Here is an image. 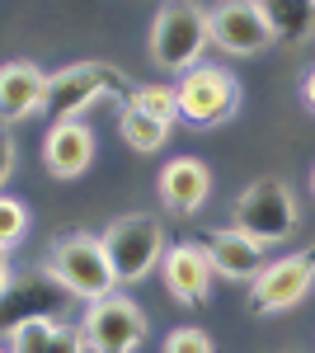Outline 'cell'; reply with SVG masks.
I'll list each match as a JSON object with an SVG mask.
<instances>
[{
	"label": "cell",
	"instance_id": "1",
	"mask_svg": "<svg viewBox=\"0 0 315 353\" xmlns=\"http://www.w3.org/2000/svg\"><path fill=\"white\" fill-rule=\"evenodd\" d=\"M207 10L203 5H160L151 19V61L170 76H188L198 66V57L207 48Z\"/></svg>",
	"mask_w": 315,
	"mask_h": 353
},
{
	"label": "cell",
	"instance_id": "2",
	"mask_svg": "<svg viewBox=\"0 0 315 353\" xmlns=\"http://www.w3.org/2000/svg\"><path fill=\"white\" fill-rule=\"evenodd\" d=\"M104 259L108 269H113V283H141V278H151V269H160V259H165V226L156 217H146V212H128V217H118L108 226L104 236Z\"/></svg>",
	"mask_w": 315,
	"mask_h": 353
},
{
	"label": "cell",
	"instance_id": "3",
	"mask_svg": "<svg viewBox=\"0 0 315 353\" xmlns=\"http://www.w3.org/2000/svg\"><path fill=\"white\" fill-rule=\"evenodd\" d=\"M48 278L71 301H104L113 297V269L104 259L99 236H61L48 254Z\"/></svg>",
	"mask_w": 315,
	"mask_h": 353
},
{
	"label": "cell",
	"instance_id": "4",
	"mask_svg": "<svg viewBox=\"0 0 315 353\" xmlns=\"http://www.w3.org/2000/svg\"><path fill=\"white\" fill-rule=\"evenodd\" d=\"M296 226H301V212L283 179H254L236 198V231L254 245H283L296 236Z\"/></svg>",
	"mask_w": 315,
	"mask_h": 353
},
{
	"label": "cell",
	"instance_id": "5",
	"mask_svg": "<svg viewBox=\"0 0 315 353\" xmlns=\"http://www.w3.org/2000/svg\"><path fill=\"white\" fill-rule=\"evenodd\" d=\"M123 85V76L104 66V61H76L66 71L48 76V99H43V113H52L57 123H80V113L94 109L104 94H113Z\"/></svg>",
	"mask_w": 315,
	"mask_h": 353
},
{
	"label": "cell",
	"instance_id": "6",
	"mask_svg": "<svg viewBox=\"0 0 315 353\" xmlns=\"http://www.w3.org/2000/svg\"><path fill=\"white\" fill-rule=\"evenodd\" d=\"M146 311L132 297H104L90 301L85 321H80V334H85V349L90 353H136L146 344Z\"/></svg>",
	"mask_w": 315,
	"mask_h": 353
},
{
	"label": "cell",
	"instance_id": "7",
	"mask_svg": "<svg viewBox=\"0 0 315 353\" xmlns=\"http://www.w3.org/2000/svg\"><path fill=\"white\" fill-rule=\"evenodd\" d=\"M236 76L221 71V66H193L184 81L174 85V104H179V118L193 123V128H216L236 113Z\"/></svg>",
	"mask_w": 315,
	"mask_h": 353
},
{
	"label": "cell",
	"instance_id": "8",
	"mask_svg": "<svg viewBox=\"0 0 315 353\" xmlns=\"http://www.w3.org/2000/svg\"><path fill=\"white\" fill-rule=\"evenodd\" d=\"M315 283V254H287L278 264H263V273L254 278V297L250 306L273 316V311H292L296 301H306Z\"/></svg>",
	"mask_w": 315,
	"mask_h": 353
},
{
	"label": "cell",
	"instance_id": "9",
	"mask_svg": "<svg viewBox=\"0 0 315 353\" xmlns=\"http://www.w3.org/2000/svg\"><path fill=\"white\" fill-rule=\"evenodd\" d=\"M207 38L231 57H254V52H263V48L273 43V33H268V24H263L259 5H250V0H231V5L207 10Z\"/></svg>",
	"mask_w": 315,
	"mask_h": 353
},
{
	"label": "cell",
	"instance_id": "10",
	"mask_svg": "<svg viewBox=\"0 0 315 353\" xmlns=\"http://www.w3.org/2000/svg\"><path fill=\"white\" fill-rule=\"evenodd\" d=\"M160 278H165V288H170V297L174 301H188V306H198V301L212 297V259L207 250L198 241H179L165 250V259H160Z\"/></svg>",
	"mask_w": 315,
	"mask_h": 353
},
{
	"label": "cell",
	"instance_id": "11",
	"mask_svg": "<svg viewBox=\"0 0 315 353\" xmlns=\"http://www.w3.org/2000/svg\"><path fill=\"white\" fill-rule=\"evenodd\" d=\"M48 99V76L33 61H10L0 66V123H24L33 113H43Z\"/></svg>",
	"mask_w": 315,
	"mask_h": 353
},
{
	"label": "cell",
	"instance_id": "12",
	"mask_svg": "<svg viewBox=\"0 0 315 353\" xmlns=\"http://www.w3.org/2000/svg\"><path fill=\"white\" fill-rule=\"evenodd\" d=\"M43 165L52 179H80L94 165V132L85 123H52L43 141Z\"/></svg>",
	"mask_w": 315,
	"mask_h": 353
},
{
	"label": "cell",
	"instance_id": "13",
	"mask_svg": "<svg viewBox=\"0 0 315 353\" xmlns=\"http://www.w3.org/2000/svg\"><path fill=\"white\" fill-rule=\"evenodd\" d=\"M207 259H212V273L231 278V283H254L263 273V245H254L250 236H240L236 226H221L207 236Z\"/></svg>",
	"mask_w": 315,
	"mask_h": 353
},
{
	"label": "cell",
	"instance_id": "14",
	"mask_svg": "<svg viewBox=\"0 0 315 353\" xmlns=\"http://www.w3.org/2000/svg\"><path fill=\"white\" fill-rule=\"evenodd\" d=\"M212 193V170L193 156H174V161L160 170V198L170 212H198Z\"/></svg>",
	"mask_w": 315,
	"mask_h": 353
},
{
	"label": "cell",
	"instance_id": "15",
	"mask_svg": "<svg viewBox=\"0 0 315 353\" xmlns=\"http://www.w3.org/2000/svg\"><path fill=\"white\" fill-rule=\"evenodd\" d=\"M10 353H90L71 321H24L10 330Z\"/></svg>",
	"mask_w": 315,
	"mask_h": 353
},
{
	"label": "cell",
	"instance_id": "16",
	"mask_svg": "<svg viewBox=\"0 0 315 353\" xmlns=\"http://www.w3.org/2000/svg\"><path fill=\"white\" fill-rule=\"evenodd\" d=\"M263 24H268V33H273V43L283 38V43H296V38H311L315 28V0H306V5H292V0H268V5H259Z\"/></svg>",
	"mask_w": 315,
	"mask_h": 353
},
{
	"label": "cell",
	"instance_id": "17",
	"mask_svg": "<svg viewBox=\"0 0 315 353\" xmlns=\"http://www.w3.org/2000/svg\"><path fill=\"white\" fill-rule=\"evenodd\" d=\"M118 132H123V141H128L132 151H141V156H151V151H160L165 141H170V128L165 123H156V118H146L141 109H123V118H118Z\"/></svg>",
	"mask_w": 315,
	"mask_h": 353
},
{
	"label": "cell",
	"instance_id": "18",
	"mask_svg": "<svg viewBox=\"0 0 315 353\" xmlns=\"http://www.w3.org/2000/svg\"><path fill=\"white\" fill-rule=\"evenodd\" d=\"M132 109H141L146 118H156V123H165V128H174V118H179L174 85H141V90H132Z\"/></svg>",
	"mask_w": 315,
	"mask_h": 353
},
{
	"label": "cell",
	"instance_id": "19",
	"mask_svg": "<svg viewBox=\"0 0 315 353\" xmlns=\"http://www.w3.org/2000/svg\"><path fill=\"white\" fill-rule=\"evenodd\" d=\"M24 236H28V208L19 203V198L0 193V254H5V250H14Z\"/></svg>",
	"mask_w": 315,
	"mask_h": 353
},
{
	"label": "cell",
	"instance_id": "20",
	"mask_svg": "<svg viewBox=\"0 0 315 353\" xmlns=\"http://www.w3.org/2000/svg\"><path fill=\"white\" fill-rule=\"evenodd\" d=\"M165 353H216L212 349V334L198 325H179L170 330V339H165Z\"/></svg>",
	"mask_w": 315,
	"mask_h": 353
},
{
	"label": "cell",
	"instance_id": "21",
	"mask_svg": "<svg viewBox=\"0 0 315 353\" xmlns=\"http://www.w3.org/2000/svg\"><path fill=\"white\" fill-rule=\"evenodd\" d=\"M14 174V141L0 132V193H5V179Z\"/></svg>",
	"mask_w": 315,
	"mask_h": 353
},
{
	"label": "cell",
	"instance_id": "22",
	"mask_svg": "<svg viewBox=\"0 0 315 353\" xmlns=\"http://www.w3.org/2000/svg\"><path fill=\"white\" fill-rule=\"evenodd\" d=\"M10 283H14V273H10V259H5V254H0V297H5V292H10Z\"/></svg>",
	"mask_w": 315,
	"mask_h": 353
},
{
	"label": "cell",
	"instance_id": "23",
	"mask_svg": "<svg viewBox=\"0 0 315 353\" xmlns=\"http://www.w3.org/2000/svg\"><path fill=\"white\" fill-rule=\"evenodd\" d=\"M306 104H311V109H315V71H311V76H306Z\"/></svg>",
	"mask_w": 315,
	"mask_h": 353
},
{
	"label": "cell",
	"instance_id": "24",
	"mask_svg": "<svg viewBox=\"0 0 315 353\" xmlns=\"http://www.w3.org/2000/svg\"><path fill=\"white\" fill-rule=\"evenodd\" d=\"M311 189H315V174H311Z\"/></svg>",
	"mask_w": 315,
	"mask_h": 353
}]
</instances>
